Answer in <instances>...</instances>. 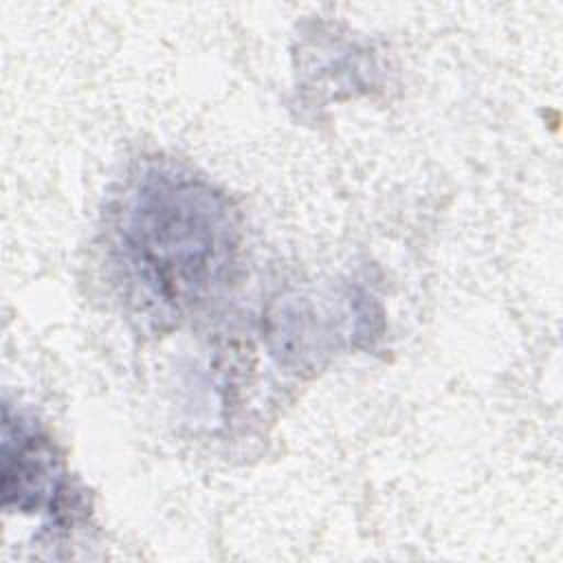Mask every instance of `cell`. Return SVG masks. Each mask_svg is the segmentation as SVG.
Here are the masks:
<instances>
[{
	"label": "cell",
	"instance_id": "cell-1",
	"mask_svg": "<svg viewBox=\"0 0 563 563\" xmlns=\"http://www.w3.org/2000/svg\"><path fill=\"white\" fill-rule=\"evenodd\" d=\"M240 227L200 176L156 165L136 176L112 222V260L125 295L152 319L183 317L233 275Z\"/></svg>",
	"mask_w": 563,
	"mask_h": 563
},
{
	"label": "cell",
	"instance_id": "cell-2",
	"mask_svg": "<svg viewBox=\"0 0 563 563\" xmlns=\"http://www.w3.org/2000/svg\"><path fill=\"white\" fill-rule=\"evenodd\" d=\"M66 493L59 455L51 440L31 422L11 420L4 407L2 424V497L4 508L35 512L57 508Z\"/></svg>",
	"mask_w": 563,
	"mask_h": 563
}]
</instances>
